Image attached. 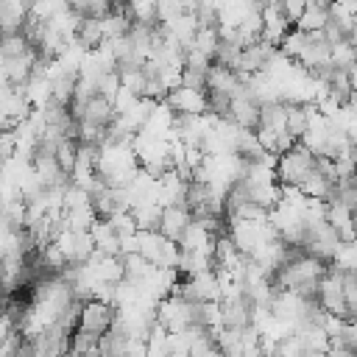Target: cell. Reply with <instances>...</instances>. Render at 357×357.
Listing matches in <instances>:
<instances>
[{"mask_svg":"<svg viewBox=\"0 0 357 357\" xmlns=\"http://www.w3.org/2000/svg\"><path fill=\"white\" fill-rule=\"evenodd\" d=\"M315 153H310L301 142H296L287 153L276 156V184L279 187H298L304 176L315 167Z\"/></svg>","mask_w":357,"mask_h":357,"instance_id":"1","label":"cell"},{"mask_svg":"<svg viewBox=\"0 0 357 357\" xmlns=\"http://www.w3.org/2000/svg\"><path fill=\"white\" fill-rule=\"evenodd\" d=\"M114 318H117V307L114 304H106V301H98V298H89L81 304L78 310V321L75 326L95 335V337H103L112 332L114 326Z\"/></svg>","mask_w":357,"mask_h":357,"instance_id":"2","label":"cell"},{"mask_svg":"<svg viewBox=\"0 0 357 357\" xmlns=\"http://www.w3.org/2000/svg\"><path fill=\"white\" fill-rule=\"evenodd\" d=\"M173 117H201L206 114V92H195L187 86H176L162 100Z\"/></svg>","mask_w":357,"mask_h":357,"instance_id":"3","label":"cell"},{"mask_svg":"<svg viewBox=\"0 0 357 357\" xmlns=\"http://www.w3.org/2000/svg\"><path fill=\"white\" fill-rule=\"evenodd\" d=\"M73 114H75L78 123L95 126V128H106V131H109V126H112L114 117H117L114 103H112L109 98H103V95H92V98H89L86 103H81Z\"/></svg>","mask_w":357,"mask_h":357,"instance_id":"4","label":"cell"},{"mask_svg":"<svg viewBox=\"0 0 357 357\" xmlns=\"http://www.w3.org/2000/svg\"><path fill=\"white\" fill-rule=\"evenodd\" d=\"M226 120L234 123L240 131H257L259 128V103L248 95V89H243L240 95L231 98Z\"/></svg>","mask_w":357,"mask_h":357,"instance_id":"5","label":"cell"},{"mask_svg":"<svg viewBox=\"0 0 357 357\" xmlns=\"http://www.w3.org/2000/svg\"><path fill=\"white\" fill-rule=\"evenodd\" d=\"M192 223V215L187 212V206L173 204V206H162V218H159V234L170 243H178L181 234L187 231V226Z\"/></svg>","mask_w":357,"mask_h":357,"instance_id":"6","label":"cell"},{"mask_svg":"<svg viewBox=\"0 0 357 357\" xmlns=\"http://www.w3.org/2000/svg\"><path fill=\"white\" fill-rule=\"evenodd\" d=\"M70 42H73L78 50L92 53V50H98L106 39H103V28H100V22H98V20H78V22H75V28H73Z\"/></svg>","mask_w":357,"mask_h":357,"instance_id":"7","label":"cell"},{"mask_svg":"<svg viewBox=\"0 0 357 357\" xmlns=\"http://www.w3.org/2000/svg\"><path fill=\"white\" fill-rule=\"evenodd\" d=\"M310 106L312 103H284V131L301 142L310 131Z\"/></svg>","mask_w":357,"mask_h":357,"instance_id":"8","label":"cell"},{"mask_svg":"<svg viewBox=\"0 0 357 357\" xmlns=\"http://www.w3.org/2000/svg\"><path fill=\"white\" fill-rule=\"evenodd\" d=\"M329 22V3H304V14L301 20L296 22V31H304V33H321L324 25Z\"/></svg>","mask_w":357,"mask_h":357,"instance_id":"9","label":"cell"},{"mask_svg":"<svg viewBox=\"0 0 357 357\" xmlns=\"http://www.w3.org/2000/svg\"><path fill=\"white\" fill-rule=\"evenodd\" d=\"M357 64V47H351L349 42H340L329 50V67L340 70V73H351V67Z\"/></svg>","mask_w":357,"mask_h":357,"instance_id":"10","label":"cell"},{"mask_svg":"<svg viewBox=\"0 0 357 357\" xmlns=\"http://www.w3.org/2000/svg\"><path fill=\"white\" fill-rule=\"evenodd\" d=\"M332 346H340V349L357 354V321H343V326H340L337 337L332 340Z\"/></svg>","mask_w":357,"mask_h":357,"instance_id":"11","label":"cell"},{"mask_svg":"<svg viewBox=\"0 0 357 357\" xmlns=\"http://www.w3.org/2000/svg\"><path fill=\"white\" fill-rule=\"evenodd\" d=\"M279 8H282V14H284V20L296 28V22H298V20H301V14H304V3L290 0V3H279Z\"/></svg>","mask_w":357,"mask_h":357,"instance_id":"12","label":"cell"}]
</instances>
